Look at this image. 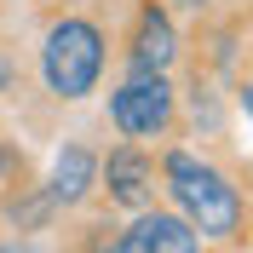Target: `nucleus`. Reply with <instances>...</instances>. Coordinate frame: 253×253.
Returning <instances> with one entry per match:
<instances>
[{
    "label": "nucleus",
    "mask_w": 253,
    "mask_h": 253,
    "mask_svg": "<svg viewBox=\"0 0 253 253\" xmlns=\"http://www.w3.org/2000/svg\"><path fill=\"white\" fill-rule=\"evenodd\" d=\"M161 202V156L156 144H132V138H110L98 144V207L121 219L138 207Z\"/></svg>",
    "instance_id": "obj_5"
},
{
    "label": "nucleus",
    "mask_w": 253,
    "mask_h": 253,
    "mask_svg": "<svg viewBox=\"0 0 253 253\" xmlns=\"http://www.w3.org/2000/svg\"><path fill=\"white\" fill-rule=\"evenodd\" d=\"M248 242H253V202H248Z\"/></svg>",
    "instance_id": "obj_12"
},
{
    "label": "nucleus",
    "mask_w": 253,
    "mask_h": 253,
    "mask_svg": "<svg viewBox=\"0 0 253 253\" xmlns=\"http://www.w3.org/2000/svg\"><path fill=\"white\" fill-rule=\"evenodd\" d=\"M0 224L12 230L17 248H29V242H41L46 230H58L63 213L52 207L46 184H41V173H29V167H17L6 184H0Z\"/></svg>",
    "instance_id": "obj_8"
},
{
    "label": "nucleus",
    "mask_w": 253,
    "mask_h": 253,
    "mask_svg": "<svg viewBox=\"0 0 253 253\" xmlns=\"http://www.w3.org/2000/svg\"><path fill=\"white\" fill-rule=\"evenodd\" d=\"M86 248H110V253H202V236L196 224L167 202H150L138 213H121L110 219L104 236H92Z\"/></svg>",
    "instance_id": "obj_6"
},
{
    "label": "nucleus",
    "mask_w": 253,
    "mask_h": 253,
    "mask_svg": "<svg viewBox=\"0 0 253 253\" xmlns=\"http://www.w3.org/2000/svg\"><path fill=\"white\" fill-rule=\"evenodd\" d=\"M6 6H23V0H6Z\"/></svg>",
    "instance_id": "obj_13"
},
{
    "label": "nucleus",
    "mask_w": 253,
    "mask_h": 253,
    "mask_svg": "<svg viewBox=\"0 0 253 253\" xmlns=\"http://www.w3.org/2000/svg\"><path fill=\"white\" fill-rule=\"evenodd\" d=\"M184 17L167 0H132L126 23L115 29V69H167L184 63Z\"/></svg>",
    "instance_id": "obj_4"
},
{
    "label": "nucleus",
    "mask_w": 253,
    "mask_h": 253,
    "mask_svg": "<svg viewBox=\"0 0 253 253\" xmlns=\"http://www.w3.org/2000/svg\"><path fill=\"white\" fill-rule=\"evenodd\" d=\"M104 126L110 138L173 144L178 138V75L167 69H115L104 81Z\"/></svg>",
    "instance_id": "obj_3"
},
{
    "label": "nucleus",
    "mask_w": 253,
    "mask_h": 253,
    "mask_svg": "<svg viewBox=\"0 0 253 253\" xmlns=\"http://www.w3.org/2000/svg\"><path fill=\"white\" fill-rule=\"evenodd\" d=\"M178 17H207V12H219V0H167Z\"/></svg>",
    "instance_id": "obj_11"
},
{
    "label": "nucleus",
    "mask_w": 253,
    "mask_h": 253,
    "mask_svg": "<svg viewBox=\"0 0 253 253\" xmlns=\"http://www.w3.org/2000/svg\"><path fill=\"white\" fill-rule=\"evenodd\" d=\"M41 184H46L52 207L63 213V224H69V219H86V213H98V144H92V138H81V132L58 138V144H52V156H46Z\"/></svg>",
    "instance_id": "obj_7"
},
{
    "label": "nucleus",
    "mask_w": 253,
    "mask_h": 253,
    "mask_svg": "<svg viewBox=\"0 0 253 253\" xmlns=\"http://www.w3.org/2000/svg\"><path fill=\"white\" fill-rule=\"evenodd\" d=\"M35 92L52 110H81L104 92V81L115 75V29L110 17H98L92 6H52L41 12L29 52Z\"/></svg>",
    "instance_id": "obj_1"
},
{
    "label": "nucleus",
    "mask_w": 253,
    "mask_h": 253,
    "mask_svg": "<svg viewBox=\"0 0 253 253\" xmlns=\"http://www.w3.org/2000/svg\"><path fill=\"white\" fill-rule=\"evenodd\" d=\"M230 126H242V132L253 138V75L248 69L230 75Z\"/></svg>",
    "instance_id": "obj_9"
},
{
    "label": "nucleus",
    "mask_w": 253,
    "mask_h": 253,
    "mask_svg": "<svg viewBox=\"0 0 253 253\" xmlns=\"http://www.w3.org/2000/svg\"><path fill=\"white\" fill-rule=\"evenodd\" d=\"M161 156V202L178 207L202 248H242L248 242V184L230 161H219L213 144L173 138L156 150Z\"/></svg>",
    "instance_id": "obj_2"
},
{
    "label": "nucleus",
    "mask_w": 253,
    "mask_h": 253,
    "mask_svg": "<svg viewBox=\"0 0 253 253\" xmlns=\"http://www.w3.org/2000/svg\"><path fill=\"white\" fill-rule=\"evenodd\" d=\"M17 86H23V58H17L12 35L0 29V104H6V98H17Z\"/></svg>",
    "instance_id": "obj_10"
}]
</instances>
